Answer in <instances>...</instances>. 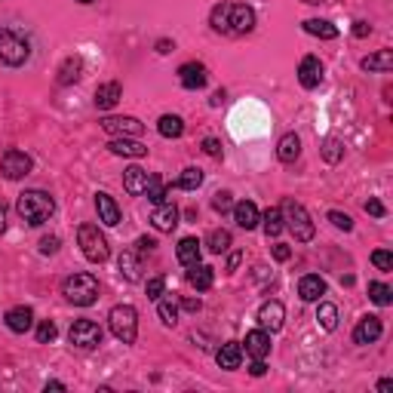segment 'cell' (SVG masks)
<instances>
[{
  "label": "cell",
  "instance_id": "obj_12",
  "mask_svg": "<svg viewBox=\"0 0 393 393\" xmlns=\"http://www.w3.org/2000/svg\"><path fill=\"white\" fill-rule=\"evenodd\" d=\"M179 83L185 89H191V93H197V89H203L209 83V71L203 62H185L179 68Z\"/></svg>",
  "mask_w": 393,
  "mask_h": 393
},
{
  "label": "cell",
  "instance_id": "obj_54",
  "mask_svg": "<svg viewBox=\"0 0 393 393\" xmlns=\"http://www.w3.org/2000/svg\"><path fill=\"white\" fill-rule=\"evenodd\" d=\"M154 49H157V53H160V56H169L172 49H175V44H172L169 37H160V40H157V44H154Z\"/></svg>",
  "mask_w": 393,
  "mask_h": 393
},
{
  "label": "cell",
  "instance_id": "obj_43",
  "mask_svg": "<svg viewBox=\"0 0 393 393\" xmlns=\"http://www.w3.org/2000/svg\"><path fill=\"white\" fill-rule=\"evenodd\" d=\"M372 264L378 267L381 273H390L393 271V252H387V249H375V252H372Z\"/></svg>",
  "mask_w": 393,
  "mask_h": 393
},
{
  "label": "cell",
  "instance_id": "obj_17",
  "mask_svg": "<svg viewBox=\"0 0 393 393\" xmlns=\"http://www.w3.org/2000/svg\"><path fill=\"white\" fill-rule=\"evenodd\" d=\"M6 329L10 332H15V335H25V332L34 326V311H31L28 304H15V307H10L6 311Z\"/></svg>",
  "mask_w": 393,
  "mask_h": 393
},
{
  "label": "cell",
  "instance_id": "obj_16",
  "mask_svg": "<svg viewBox=\"0 0 393 393\" xmlns=\"http://www.w3.org/2000/svg\"><path fill=\"white\" fill-rule=\"evenodd\" d=\"M298 83L304 89H316L323 83V62L316 56H304L298 65Z\"/></svg>",
  "mask_w": 393,
  "mask_h": 393
},
{
  "label": "cell",
  "instance_id": "obj_13",
  "mask_svg": "<svg viewBox=\"0 0 393 393\" xmlns=\"http://www.w3.org/2000/svg\"><path fill=\"white\" fill-rule=\"evenodd\" d=\"M108 150L117 157H129V160H141V157H148V145H141L138 138L132 136H114L108 141Z\"/></svg>",
  "mask_w": 393,
  "mask_h": 393
},
{
  "label": "cell",
  "instance_id": "obj_38",
  "mask_svg": "<svg viewBox=\"0 0 393 393\" xmlns=\"http://www.w3.org/2000/svg\"><path fill=\"white\" fill-rule=\"evenodd\" d=\"M203 179H206V175H203V169H197V166H188V169L179 175V181H175V188H179V191H197L200 185H203Z\"/></svg>",
  "mask_w": 393,
  "mask_h": 393
},
{
  "label": "cell",
  "instance_id": "obj_31",
  "mask_svg": "<svg viewBox=\"0 0 393 393\" xmlns=\"http://www.w3.org/2000/svg\"><path fill=\"white\" fill-rule=\"evenodd\" d=\"M157 132H160L163 138H181L185 136V120H181L179 114H163L160 120H157Z\"/></svg>",
  "mask_w": 393,
  "mask_h": 393
},
{
  "label": "cell",
  "instance_id": "obj_6",
  "mask_svg": "<svg viewBox=\"0 0 393 393\" xmlns=\"http://www.w3.org/2000/svg\"><path fill=\"white\" fill-rule=\"evenodd\" d=\"M77 243H80V252L86 255V262H93V264H105L111 258V246H108L105 233L98 231V224H80Z\"/></svg>",
  "mask_w": 393,
  "mask_h": 393
},
{
  "label": "cell",
  "instance_id": "obj_59",
  "mask_svg": "<svg viewBox=\"0 0 393 393\" xmlns=\"http://www.w3.org/2000/svg\"><path fill=\"white\" fill-rule=\"evenodd\" d=\"M6 231V206H4V200H0V233Z\"/></svg>",
  "mask_w": 393,
  "mask_h": 393
},
{
  "label": "cell",
  "instance_id": "obj_2",
  "mask_svg": "<svg viewBox=\"0 0 393 393\" xmlns=\"http://www.w3.org/2000/svg\"><path fill=\"white\" fill-rule=\"evenodd\" d=\"M31 58V40L15 28H0V65L22 68Z\"/></svg>",
  "mask_w": 393,
  "mask_h": 393
},
{
  "label": "cell",
  "instance_id": "obj_3",
  "mask_svg": "<svg viewBox=\"0 0 393 393\" xmlns=\"http://www.w3.org/2000/svg\"><path fill=\"white\" fill-rule=\"evenodd\" d=\"M280 212H283V228H286L292 237H295V243H311L316 228H314L311 215H307V209L289 197V200H283Z\"/></svg>",
  "mask_w": 393,
  "mask_h": 393
},
{
  "label": "cell",
  "instance_id": "obj_19",
  "mask_svg": "<svg viewBox=\"0 0 393 393\" xmlns=\"http://www.w3.org/2000/svg\"><path fill=\"white\" fill-rule=\"evenodd\" d=\"M233 221H237V228L243 231H255L258 221H262V212H258V206L252 200H240V203H233Z\"/></svg>",
  "mask_w": 393,
  "mask_h": 393
},
{
  "label": "cell",
  "instance_id": "obj_25",
  "mask_svg": "<svg viewBox=\"0 0 393 393\" xmlns=\"http://www.w3.org/2000/svg\"><path fill=\"white\" fill-rule=\"evenodd\" d=\"M83 77V58L80 56H68L62 65H58V74H56V83L58 86H71Z\"/></svg>",
  "mask_w": 393,
  "mask_h": 393
},
{
  "label": "cell",
  "instance_id": "obj_37",
  "mask_svg": "<svg viewBox=\"0 0 393 393\" xmlns=\"http://www.w3.org/2000/svg\"><path fill=\"white\" fill-rule=\"evenodd\" d=\"M169 185H163V179L160 175H150L148 179V188H145V194H148V200L154 206H160V203H166V200H169Z\"/></svg>",
  "mask_w": 393,
  "mask_h": 393
},
{
  "label": "cell",
  "instance_id": "obj_33",
  "mask_svg": "<svg viewBox=\"0 0 393 393\" xmlns=\"http://www.w3.org/2000/svg\"><path fill=\"white\" fill-rule=\"evenodd\" d=\"M231 243H233V237H231L228 228H215V231H209V237H206V249H209L212 255L228 252Z\"/></svg>",
  "mask_w": 393,
  "mask_h": 393
},
{
  "label": "cell",
  "instance_id": "obj_44",
  "mask_svg": "<svg viewBox=\"0 0 393 393\" xmlns=\"http://www.w3.org/2000/svg\"><path fill=\"white\" fill-rule=\"evenodd\" d=\"M145 292H148V298H150V301H160V298H163V292H166V277H150V280H148V286H145Z\"/></svg>",
  "mask_w": 393,
  "mask_h": 393
},
{
  "label": "cell",
  "instance_id": "obj_22",
  "mask_svg": "<svg viewBox=\"0 0 393 393\" xmlns=\"http://www.w3.org/2000/svg\"><path fill=\"white\" fill-rule=\"evenodd\" d=\"M96 212H98V221L108 224V228H117V224H120V206H117L114 197L105 194V191L96 194Z\"/></svg>",
  "mask_w": 393,
  "mask_h": 393
},
{
  "label": "cell",
  "instance_id": "obj_53",
  "mask_svg": "<svg viewBox=\"0 0 393 393\" xmlns=\"http://www.w3.org/2000/svg\"><path fill=\"white\" fill-rule=\"evenodd\" d=\"M136 246H138V252H154V249H157V240H154V237H138Z\"/></svg>",
  "mask_w": 393,
  "mask_h": 393
},
{
  "label": "cell",
  "instance_id": "obj_39",
  "mask_svg": "<svg viewBox=\"0 0 393 393\" xmlns=\"http://www.w3.org/2000/svg\"><path fill=\"white\" fill-rule=\"evenodd\" d=\"M320 154H323V160H326V163H332V166H335V163L344 160V145H341V141H338L335 136H329V138L323 141Z\"/></svg>",
  "mask_w": 393,
  "mask_h": 393
},
{
  "label": "cell",
  "instance_id": "obj_55",
  "mask_svg": "<svg viewBox=\"0 0 393 393\" xmlns=\"http://www.w3.org/2000/svg\"><path fill=\"white\" fill-rule=\"evenodd\" d=\"M240 262H243V252H240V249H237V252H231V255H228V273H233V271H237V267H240Z\"/></svg>",
  "mask_w": 393,
  "mask_h": 393
},
{
  "label": "cell",
  "instance_id": "obj_23",
  "mask_svg": "<svg viewBox=\"0 0 393 393\" xmlns=\"http://www.w3.org/2000/svg\"><path fill=\"white\" fill-rule=\"evenodd\" d=\"M215 363H219V369H224V372L240 369V363H243V344H240V341H228V344H221L219 354H215Z\"/></svg>",
  "mask_w": 393,
  "mask_h": 393
},
{
  "label": "cell",
  "instance_id": "obj_60",
  "mask_svg": "<svg viewBox=\"0 0 393 393\" xmlns=\"http://www.w3.org/2000/svg\"><path fill=\"white\" fill-rule=\"evenodd\" d=\"M378 390H381V393L393 390V381H390V378H381V381H378Z\"/></svg>",
  "mask_w": 393,
  "mask_h": 393
},
{
  "label": "cell",
  "instance_id": "obj_15",
  "mask_svg": "<svg viewBox=\"0 0 393 393\" xmlns=\"http://www.w3.org/2000/svg\"><path fill=\"white\" fill-rule=\"evenodd\" d=\"M384 335V326H381V320L378 316H363V320L356 323V329H354V344H359V347H366V344H375Z\"/></svg>",
  "mask_w": 393,
  "mask_h": 393
},
{
  "label": "cell",
  "instance_id": "obj_1",
  "mask_svg": "<svg viewBox=\"0 0 393 393\" xmlns=\"http://www.w3.org/2000/svg\"><path fill=\"white\" fill-rule=\"evenodd\" d=\"M15 212H19V219L25 224H31V228H40V224H46L56 215V200L49 197L46 191H40V188L22 191L19 200H15Z\"/></svg>",
  "mask_w": 393,
  "mask_h": 393
},
{
  "label": "cell",
  "instance_id": "obj_7",
  "mask_svg": "<svg viewBox=\"0 0 393 393\" xmlns=\"http://www.w3.org/2000/svg\"><path fill=\"white\" fill-rule=\"evenodd\" d=\"M102 338H105L102 326L93 323V320H74L71 329H68V341L77 350H96L98 344H102Z\"/></svg>",
  "mask_w": 393,
  "mask_h": 393
},
{
  "label": "cell",
  "instance_id": "obj_51",
  "mask_svg": "<svg viewBox=\"0 0 393 393\" xmlns=\"http://www.w3.org/2000/svg\"><path fill=\"white\" fill-rule=\"evenodd\" d=\"M271 252H273V258H277V262H289V258H292V249L286 243H277Z\"/></svg>",
  "mask_w": 393,
  "mask_h": 393
},
{
  "label": "cell",
  "instance_id": "obj_21",
  "mask_svg": "<svg viewBox=\"0 0 393 393\" xmlns=\"http://www.w3.org/2000/svg\"><path fill=\"white\" fill-rule=\"evenodd\" d=\"M120 98H123V86L117 80H108V83H98V86H96V98H93V102H96L98 111H111Z\"/></svg>",
  "mask_w": 393,
  "mask_h": 393
},
{
  "label": "cell",
  "instance_id": "obj_9",
  "mask_svg": "<svg viewBox=\"0 0 393 393\" xmlns=\"http://www.w3.org/2000/svg\"><path fill=\"white\" fill-rule=\"evenodd\" d=\"M98 127H102L108 136H132V138H138L141 132H145V123L138 120V117H129V114H123V117H102L98 120Z\"/></svg>",
  "mask_w": 393,
  "mask_h": 393
},
{
  "label": "cell",
  "instance_id": "obj_35",
  "mask_svg": "<svg viewBox=\"0 0 393 393\" xmlns=\"http://www.w3.org/2000/svg\"><path fill=\"white\" fill-rule=\"evenodd\" d=\"M228 15H231V0H221V4L212 6V13H209V25H212L215 34H228Z\"/></svg>",
  "mask_w": 393,
  "mask_h": 393
},
{
  "label": "cell",
  "instance_id": "obj_52",
  "mask_svg": "<svg viewBox=\"0 0 393 393\" xmlns=\"http://www.w3.org/2000/svg\"><path fill=\"white\" fill-rule=\"evenodd\" d=\"M249 375H252V378H264V375H267L264 359H252V366H249Z\"/></svg>",
  "mask_w": 393,
  "mask_h": 393
},
{
  "label": "cell",
  "instance_id": "obj_24",
  "mask_svg": "<svg viewBox=\"0 0 393 393\" xmlns=\"http://www.w3.org/2000/svg\"><path fill=\"white\" fill-rule=\"evenodd\" d=\"M148 169H141V166H127L123 169V188H127V194H132V197H141L145 194V188H148Z\"/></svg>",
  "mask_w": 393,
  "mask_h": 393
},
{
  "label": "cell",
  "instance_id": "obj_50",
  "mask_svg": "<svg viewBox=\"0 0 393 393\" xmlns=\"http://www.w3.org/2000/svg\"><path fill=\"white\" fill-rule=\"evenodd\" d=\"M369 34H372V25H369V22H363V19L354 22V37H356V40H366Z\"/></svg>",
  "mask_w": 393,
  "mask_h": 393
},
{
  "label": "cell",
  "instance_id": "obj_27",
  "mask_svg": "<svg viewBox=\"0 0 393 393\" xmlns=\"http://www.w3.org/2000/svg\"><path fill=\"white\" fill-rule=\"evenodd\" d=\"M277 157H280V163H295L298 157H301V138H298V132H286L280 141H277Z\"/></svg>",
  "mask_w": 393,
  "mask_h": 393
},
{
  "label": "cell",
  "instance_id": "obj_48",
  "mask_svg": "<svg viewBox=\"0 0 393 393\" xmlns=\"http://www.w3.org/2000/svg\"><path fill=\"white\" fill-rule=\"evenodd\" d=\"M58 246H62V240L58 237H44L40 240V255H56Z\"/></svg>",
  "mask_w": 393,
  "mask_h": 393
},
{
  "label": "cell",
  "instance_id": "obj_8",
  "mask_svg": "<svg viewBox=\"0 0 393 393\" xmlns=\"http://www.w3.org/2000/svg\"><path fill=\"white\" fill-rule=\"evenodd\" d=\"M31 169H34V160H31L25 150L10 148L0 157V175H4L6 181H22L25 175H31Z\"/></svg>",
  "mask_w": 393,
  "mask_h": 393
},
{
  "label": "cell",
  "instance_id": "obj_36",
  "mask_svg": "<svg viewBox=\"0 0 393 393\" xmlns=\"http://www.w3.org/2000/svg\"><path fill=\"white\" fill-rule=\"evenodd\" d=\"M258 224L264 228L267 240H271V237H280V233L286 231V228H283V212H280V206H271V209H267V212L262 215V221H258Z\"/></svg>",
  "mask_w": 393,
  "mask_h": 393
},
{
  "label": "cell",
  "instance_id": "obj_61",
  "mask_svg": "<svg viewBox=\"0 0 393 393\" xmlns=\"http://www.w3.org/2000/svg\"><path fill=\"white\" fill-rule=\"evenodd\" d=\"M77 4H83V6H89V4H96V0H77Z\"/></svg>",
  "mask_w": 393,
  "mask_h": 393
},
{
  "label": "cell",
  "instance_id": "obj_45",
  "mask_svg": "<svg viewBox=\"0 0 393 393\" xmlns=\"http://www.w3.org/2000/svg\"><path fill=\"white\" fill-rule=\"evenodd\" d=\"M56 335H58V329H56L53 320H44V323L37 326V341H40V344H49V341H56Z\"/></svg>",
  "mask_w": 393,
  "mask_h": 393
},
{
  "label": "cell",
  "instance_id": "obj_58",
  "mask_svg": "<svg viewBox=\"0 0 393 393\" xmlns=\"http://www.w3.org/2000/svg\"><path fill=\"white\" fill-rule=\"evenodd\" d=\"M44 390L49 393V390H68V387H65L62 381H46V384H44Z\"/></svg>",
  "mask_w": 393,
  "mask_h": 393
},
{
  "label": "cell",
  "instance_id": "obj_20",
  "mask_svg": "<svg viewBox=\"0 0 393 393\" xmlns=\"http://www.w3.org/2000/svg\"><path fill=\"white\" fill-rule=\"evenodd\" d=\"M326 295V280L320 273H304V277L298 280V298L307 301V304H316Z\"/></svg>",
  "mask_w": 393,
  "mask_h": 393
},
{
  "label": "cell",
  "instance_id": "obj_18",
  "mask_svg": "<svg viewBox=\"0 0 393 393\" xmlns=\"http://www.w3.org/2000/svg\"><path fill=\"white\" fill-rule=\"evenodd\" d=\"M243 350L252 359H267L271 356V332H264L262 326L258 329H252V332H246V341H243Z\"/></svg>",
  "mask_w": 393,
  "mask_h": 393
},
{
  "label": "cell",
  "instance_id": "obj_14",
  "mask_svg": "<svg viewBox=\"0 0 393 393\" xmlns=\"http://www.w3.org/2000/svg\"><path fill=\"white\" fill-rule=\"evenodd\" d=\"M179 215H181L179 206L166 200V203L154 206V212H150V224H154V228L160 231V233H172L175 228H179Z\"/></svg>",
  "mask_w": 393,
  "mask_h": 393
},
{
  "label": "cell",
  "instance_id": "obj_34",
  "mask_svg": "<svg viewBox=\"0 0 393 393\" xmlns=\"http://www.w3.org/2000/svg\"><path fill=\"white\" fill-rule=\"evenodd\" d=\"M120 273L127 277L129 283H138L141 280V262H138V255L132 252V249H127V252H120Z\"/></svg>",
  "mask_w": 393,
  "mask_h": 393
},
{
  "label": "cell",
  "instance_id": "obj_41",
  "mask_svg": "<svg viewBox=\"0 0 393 393\" xmlns=\"http://www.w3.org/2000/svg\"><path fill=\"white\" fill-rule=\"evenodd\" d=\"M157 316H160V323L163 326H172L179 323V304L175 301H157Z\"/></svg>",
  "mask_w": 393,
  "mask_h": 393
},
{
  "label": "cell",
  "instance_id": "obj_56",
  "mask_svg": "<svg viewBox=\"0 0 393 393\" xmlns=\"http://www.w3.org/2000/svg\"><path fill=\"white\" fill-rule=\"evenodd\" d=\"M181 307H185L188 314H197L200 307H203V301H200V298H185V301H181Z\"/></svg>",
  "mask_w": 393,
  "mask_h": 393
},
{
  "label": "cell",
  "instance_id": "obj_46",
  "mask_svg": "<svg viewBox=\"0 0 393 393\" xmlns=\"http://www.w3.org/2000/svg\"><path fill=\"white\" fill-rule=\"evenodd\" d=\"M326 219H329L332 224H335L338 231H354V219H350L347 212H338V209H332V212L326 215Z\"/></svg>",
  "mask_w": 393,
  "mask_h": 393
},
{
  "label": "cell",
  "instance_id": "obj_47",
  "mask_svg": "<svg viewBox=\"0 0 393 393\" xmlns=\"http://www.w3.org/2000/svg\"><path fill=\"white\" fill-rule=\"evenodd\" d=\"M363 209L372 215V219H384V215H387V209H384V203H381V200H375V197L366 200V206H363Z\"/></svg>",
  "mask_w": 393,
  "mask_h": 393
},
{
  "label": "cell",
  "instance_id": "obj_30",
  "mask_svg": "<svg viewBox=\"0 0 393 393\" xmlns=\"http://www.w3.org/2000/svg\"><path fill=\"white\" fill-rule=\"evenodd\" d=\"M301 28H304L311 37H320V40H335L338 37V28L329 19H307V22H301Z\"/></svg>",
  "mask_w": 393,
  "mask_h": 393
},
{
  "label": "cell",
  "instance_id": "obj_57",
  "mask_svg": "<svg viewBox=\"0 0 393 393\" xmlns=\"http://www.w3.org/2000/svg\"><path fill=\"white\" fill-rule=\"evenodd\" d=\"M224 102V89H219V93H212V98H209V105H212V108H219Z\"/></svg>",
  "mask_w": 393,
  "mask_h": 393
},
{
  "label": "cell",
  "instance_id": "obj_29",
  "mask_svg": "<svg viewBox=\"0 0 393 393\" xmlns=\"http://www.w3.org/2000/svg\"><path fill=\"white\" fill-rule=\"evenodd\" d=\"M316 323L323 332H335L338 329V307L332 301H316Z\"/></svg>",
  "mask_w": 393,
  "mask_h": 393
},
{
  "label": "cell",
  "instance_id": "obj_42",
  "mask_svg": "<svg viewBox=\"0 0 393 393\" xmlns=\"http://www.w3.org/2000/svg\"><path fill=\"white\" fill-rule=\"evenodd\" d=\"M212 209L219 215H228L231 209H233V194H231V191H219V194L212 197Z\"/></svg>",
  "mask_w": 393,
  "mask_h": 393
},
{
  "label": "cell",
  "instance_id": "obj_11",
  "mask_svg": "<svg viewBox=\"0 0 393 393\" xmlns=\"http://www.w3.org/2000/svg\"><path fill=\"white\" fill-rule=\"evenodd\" d=\"M283 323H286V307H283V301L277 298H271V301H264L262 307H258V326H262L264 332H280L283 329Z\"/></svg>",
  "mask_w": 393,
  "mask_h": 393
},
{
  "label": "cell",
  "instance_id": "obj_49",
  "mask_svg": "<svg viewBox=\"0 0 393 393\" xmlns=\"http://www.w3.org/2000/svg\"><path fill=\"white\" fill-rule=\"evenodd\" d=\"M203 154H209V157H221V141L219 138H203Z\"/></svg>",
  "mask_w": 393,
  "mask_h": 393
},
{
  "label": "cell",
  "instance_id": "obj_4",
  "mask_svg": "<svg viewBox=\"0 0 393 393\" xmlns=\"http://www.w3.org/2000/svg\"><path fill=\"white\" fill-rule=\"evenodd\" d=\"M62 295L68 298L74 307H89L98 301V280L86 271L71 273V277L62 280Z\"/></svg>",
  "mask_w": 393,
  "mask_h": 393
},
{
  "label": "cell",
  "instance_id": "obj_32",
  "mask_svg": "<svg viewBox=\"0 0 393 393\" xmlns=\"http://www.w3.org/2000/svg\"><path fill=\"white\" fill-rule=\"evenodd\" d=\"M175 258H179L185 267L200 262V240L197 237H185L179 246H175Z\"/></svg>",
  "mask_w": 393,
  "mask_h": 393
},
{
  "label": "cell",
  "instance_id": "obj_5",
  "mask_svg": "<svg viewBox=\"0 0 393 393\" xmlns=\"http://www.w3.org/2000/svg\"><path fill=\"white\" fill-rule=\"evenodd\" d=\"M108 326H111V335L123 344H136L138 338V311L132 304H117L108 314Z\"/></svg>",
  "mask_w": 393,
  "mask_h": 393
},
{
  "label": "cell",
  "instance_id": "obj_28",
  "mask_svg": "<svg viewBox=\"0 0 393 393\" xmlns=\"http://www.w3.org/2000/svg\"><path fill=\"white\" fill-rule=\"evenodd\" d=\"M188 283L194 286L197 292H206V289H212V283H215V271L209 264H191V271H188Z\"/></svg>",
  "mask_w": 393,
  "mask_h": 393
},
{
  "label": "cell",
  "instance_id": "obj_26",
  "mask_svg": "<svg viewBox=\"0 0 393 393\" xmlns=\"http://www.w3.org/2000/svg\"><path fill=\"white\" fill-rule=\"evenodd\" d=\"M359 68L369 71V74H390L393 71V53L390 49H378V53L366 56L363 62H359Z\"/></svg>",
  "mask_w": 393,
  "mask_h": 393
},
{
  "label": "cell",
  "instance_id": "obj_40",
  "mask_svg": "<svg viewBox=\"0 0 393 393\" xmlns=\"http://www.w3.org/2000/svg\"><path fill=\"white\" fill-rule=\"evenodd\" d=\"M369 298H372V304H378V307H390L393 304V289L387 286V283H369Z\"/></svg>",
  "mask_w": 393,
  "mask_h": 393
},
{
  "label": "cell",
  "instance_id": "obj_10",
  "mask_svg": "<svg viewBox=\"0 0 393 393\" xmlns=\"http://www.w3.org/2000/svg\"><path fill=\"white\" fill-rule=\"evenodd\" d=\"M255 10L249 4H231V15H228V34L240 37V34H249L255 28Z\"/></svg>",
  "mask_w": 393,
  "mask_h": 393
}]
</instances>
